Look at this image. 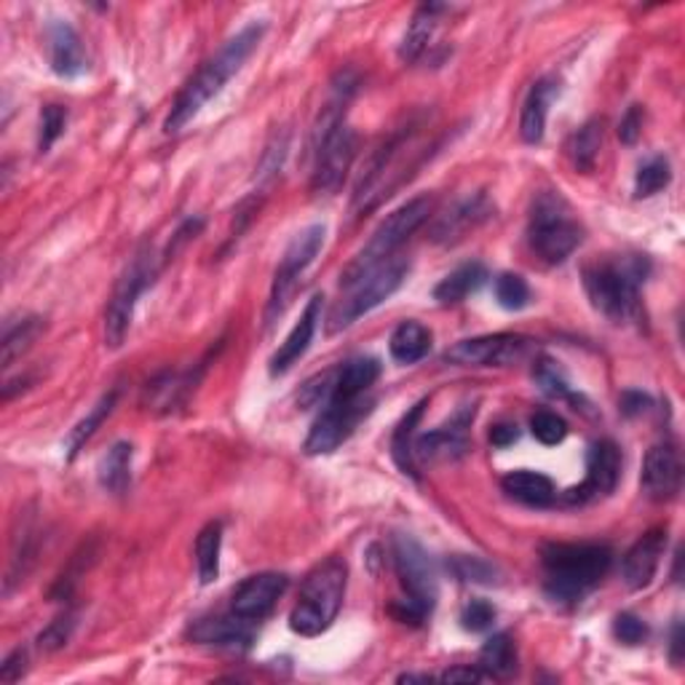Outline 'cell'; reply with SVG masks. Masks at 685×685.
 <instances>
[{"label": "cell", "instance_id": "cell-26", "mask_svg": "<svg viewBox=\"0 0 685 685\" xmlns=\"http://www.w3.org/2000/svg\"><path fill=\"white\" fill-rule=\"evenodd\" d=\"M196 380L199 378L193 372H164L145 389V404H148V410L156 412L177 410L193 391Z\"/></svg>", "mask_w": 685, "mask_h": 685}, {"label": "cell", "instance_id": "cell-5", "mask_svg": "<svg viewBox=\"0 0 685 685\" xmlns=\"http://www.w3.org/2000/svg\"><path fill=\"white\" fill-rule=\"evenodd\" d=\"M391 551H394L399 583H402L404 589V600L394 605L397 619H402L404 624H408V621L410 624H421V621L434 611L436 594H440L434 562H431L426 549L412 536H404V533L394 536Z\"/></svg>", "mask_w": 685, "mask_h": 685}, {"label": "cell", "instance_id": "cell-24", "mask_svg": "<svg viewBox=\"0 0 685 685\" xmlns=\"http://www.w3.org/2000/svg\"><path fill=\"white\" fill-rule=\"evenodd\" d=\"M500 487L509 498L517 500V504L530 506V509H547V506L555 504L557 491L555 482H551L547 474L538 472H512L500 479Z\"/></svg>", "mask_w": 685, "mask_h": 685}, {"label": "cell", "instance_id": "cell-12", "mask_svg": "<svg viewBox=\"0 0 685 685\" xmlns=\"http://www.w3.org/2000/svg\"><path fill=\"white\" fill-rule=\"evenodd\" d=\"M621 479V450L613 440H598L589 447L587 474L576 487L566 491L568 506H587L592 500L611 496Z\"/></svg>", "mask_w": 685, "mask_h": 685}, {"label": "cell", "instance_id": "cell-10", "mask_svg": "<svg viewBox=\"0 0 685 685\" xmlns=\"http://www.w3.org/2000/svg\"><path fill=\"white\" fill-rule=\"evenodd\" d=\"M327 228L325 225H308L289 241V246L284 250L282 263H278L274 282H271V295H268V308H265V325H274L278 316L284 314L289 306L292 295H295L297 282L306 274V268L314 263L316 255L325 246Z\"/></svg>", "mask_w": 685, "mask_h": 685}, {"label": "cell", "instance_id": "cell-21", "mask_svg": "<svg viewBox=\"0 0 685 685\" xmlns=\"http://www.w3.org/2000/svg\"><path fill=\"white\" fill-rule=\"evenodd\" d=\"M664 549H667V533L664 530H651L640 538L634 547L624 555V562H621V576H624V583L630 589H645L656 576L658 562H662Z\"/></svg>", "mask_w": 685, "mask_h": 685}, {"label": "cell", "instance_id": "cell-11", "mask_svg": "<svg viewBox=\"0 0 685 685\" xmlns=\"http://www.w3.org/2000/svg\"><path fill=\"white\" fill-rule=\"evenodd\" d=\"M372 412V399H333L322 408L319 418L308 431L306 453L329 455L335 453L357 426Z\"/></svg>", "mask_w": 685, "mask_h": 685}, {"label": "cell", "instance_id": "cell-3", "mask_svg": "<svg viewBox=\"0 0 685 685\" xmlns=\"http://www.w3.org/2000/svg\"><path fill=\"white\" fill-rule=\"evenodd\" d=\"M649 274V263L643 257L605 260L583 268V289H587L592 306L605 319L630 322L640 314V284Z\"/></svg>", "mask_w": 685, "mask_h": 685}, {"label": "cell", "instance_id": "cell-46", "mask_svg": "<svg viewBox=\"0 0 685 685\" xmlns=\"http://www.w3.org/2000/svg\"><path fill=\"white\" fill-rule=\"evenodd\" d=\"M613 634H616V640H621L624 645H640L649 637V626H645L643 619L634 616V613H619L616 621H613Z\"/></svg>", "mask_w": 685, "mask_h": 685}, {"label": "cell", "instance_id": "cell-40", "mask_svg": "<svg viewBox=\"0 0 685 685\" xmlns=\"http://www.w3.org/2000/svg\"><path fill=\"white\" fill-rule=\"evenodd\" d=\"M447 568L453 570L455 579H461V581H472V583H496L498 581L496 579L498 570L493 568L491 562L482 560V557L459 555L447 562Z\"/></svg>", "mask_w": 685, "mask_h": 685}, {"label": "cell", "instance_id": "cell-7", "mask_svg": "<svg viewBox=\"0 0 685 685\" xmlns=\"http://www.w3.org/2000/svg\"><path fill=\"white\" fill-rule=\"evenodd\" d=\"M581 239V225L573 220L566 201L557 193L538 196L528 225L530 250L547 265H560L579 250Z\"/></svg>", "mask_w": 685, "mask_h": 685}, {"label": "cell", "instance_id": "cell-32", "mask_svg": "<svg viewBox=\"0 0 685 685\" xmlns=\"http://www.w3.org/2000/svg\"><path fill=\"white\" fill-rule=\"evenodd\" d=\"M389 351L399 365H415L431 351V333L421 322H402L394 333H391Z\"/></svg>", "mask_w": 685, "mask_h": 685}, {"label": "cell", "instance_id": "cell-36", "mask_svg": "<svg viewBox=\"0 0 685 685\" xmlns=\"http://www.w3.org/2000/svg\"><path fill=\"white\" fill-rule=\"evenodd\" d=\"M116 399H118V391H110V394H105L103 399H99L97 404H94L92 410H88V415L84 418V421H81L78 426L70 431L67 440H65V455H67V461H73L75 455L81 453V447H84L86 442L92 440L94 434H97V429L103 426L105 418L110 415L113 408H116Z\"/></svg>", "mask_w": 685, "mask_h": 685}, {"label": "cell", "instance_id": "cell-30", "mask_svg": "<svg viewBox=\"0 0 685 685\" xmlns=\"http://www.w3.org/2000/svg\"><path fill=\"white\" fill-rule=\"evenodd\" d=\"M43 329H46V322H43L41 316H24V319L9 322V325H6L3 340H0V348H3L0 361H3L6 370L33 348V342L41 338Z\"/></svg>", "mask_w": 685, "mask_h": 685}, {"label": "cell", "instance_id": "cell-48", "mask_svg": "<svg viewBox=\"0 0 685 685\" xmlns=\"http://www.w3.org/2000/svg\"><path fill=\"white\" fill-rule=\"evenodd\" d=\"M640 131H643V113H640V105H632L619 124V139L624 145H634Z\"/></svg>", "mask_w": 685, "mask_h": 685}, {"label": "cell", "instance_id": "cell-15", "mask_svg": "<svg viewBox=\"0 0 685 685\" xmlns=\"http://www.w3.org/2000/svg\"><path fill=\"white\" fill-rule=\"evenodd\" d=\"M474 421V404H463V408L455 410V415L450 418L447 423H442L440 429L429 431V434L415 436V445H412V453H415V461L421 463H445L461 459L463 453L468 450V429H472Z\"/></svg>", "mask_w": 685, "mask_h": 685}, {"label": "cell", "instance_id": "cell-41", "mask_svg": "<svg viewBox=\"0 0 685 685\" xmlns=\"http://www.w3.org/2000/svg\"><path fill=\"white\" fill-rule=\"evenodd\" d=\"M67 124V110L62 105H46L41 110V129H38V150L49 154L56 139L62 137Z\"/></svg>", "mask_w": 685, "mask_h": 685}, {"label": "cell", "instance_id": "cell-22", "mask_svg": "<svg viewBox=\"0 0 685 685\" xmlns=\"http://www.w3.org/2000/svg\"><path fill=\"white\" fill-rule=\"evenodd\" d=\"M557 97V81L541 78L530 86L528 97H525L523 116H519V137L528 145H538L547 131V116L551 99Z\"/></svg>", "mask_w": 685, "mask_h": 685}, {"label": "cell", "instance_id": "cell-9", "mask_svg": "<svg viewBox=\"0 0 685 685\" xmlns=\"http://www.w3.org/2000/svg\"><path fill=\"white\" fill-rule=\"evenodd\" d=\"M410 263L402 257L386 260L383 265L372 268L370 274H365L359 282H354L348 289V295L342 297L338 306L329 314V333H340V329L351 327L354 322L361 319L365 314L376 310L380 303L389 301L394 292L402 287V282L408 278Z\"/></svg>", "mask_w": 685, "mask_h": 685}, {"label": "cell", "instance_id": "cell-33", "mask_svg": "<svg viewBox=\"0 0 685 685\" xmlns=\"http://www.w3.org/2000/svg\"><path fill=\"white\" fill-rule=\"evenodd\" d=\"M477 667L485 672L491 681H504V677H512L514 672H517V649H514L509 634L498 632L482 645Z\"/></svg>", "mask_w": 685, "mask_h": 685}, {"label": "cell", "instance_id": "cell-37", "mask_svg": "<svg viewBox=\"0 0 685 685\" xmlns=\"http://www.w3.org/2000/svg\"><path fill=\"white\" fill-rule=\"evenodd\" d=\"M672 180L670 161L664 156H651L649 161L640 164L637 175H634V196L637 199H649L656 196L658 190H664Z\"/></svg>", "mask_w": 685, "mask_h": 685}, {"label": "cell", "instance_id": "cell-28", "mask_svg": "<svg viewBox=\"0 0 685 685\" xmlns=\"http://www.w3.org/2000/svg\"><path fill=\"white\" fill-rule=\"evenodd\" d=\"M380 378V361L372 357H357L338 367L335 372L333 399H359L370 391V386ZM329 399V402H333Z\"/></svg>", "mask_w": 685, "mask_h": 685}, {"label": "cell", "instance_id": "cell-53", "mask_svg": "<svg viewBox=\"0 0 685 685\" xmlns=\"http://www.w3.org/2000/svg\"><path fill=\"white\" fill-rule=\"evenodd\" d=\"M672 662L675 664H681V658H683V626L681 624H675L672 626Z\"/></svg>", "mask_w": 685, "mask_h": 685}, {"label": "cell", "instance_id": "cell-34", "mask_svg": "<svg viewBox=\"0 0 685 685\" xmlns=\"http://www.w3.org/2000/svg\"><path fill=\"white\" fill-rule=\"evenodd\" d=\"M220 551H223V523H209L196 538V570H199L201 587L218 581Z\"/></svg>", "mask_w": 685, "mask_h": 685}, {"label": "cell", "instance_id": "cell-43", "mask_svg": "<svg viewBox=\"0 0 685 685\" xmlns=\"http://www.w3.org/2000/svg\"><path fill=\"white\" fill-rule=\"evenodd\" d=\"M335 372L338 370H329V372H325V376L310 378L308 383L301 389V394H297V404H301L303 410L325 408V404L335 394Z\"/></svg>", "mask_w": 685, "mask_h": 685}, {"label": "cell", "instance_id": "cell-38", "mask_svg": "<svg viewBox=\"0 0 685 685\" xmlns=\"http://www.w3.org/2000/svg\"><path fill=\"white\" fill-rule=\"evenodd\" d=\"M533 378H536L538 389L551 399H570L576 402L573 391H570V383L566 380V376L560 372V367L555 365L551 359H541L536 367H533Z\"/></svg>", "mask_w": 685, "mask_h": 685}, {"label": "cell", "instance_id": "cell-23", "mask_svg": "<svg viewBox=\"0 0 685 685\" xmlns=\"http://www.w3.org/2000/svg\"><path fill=\"white\" fill-rule=\"evenodd\" d=\"M190 637L201 645H218V649H246L252 643V621L239 616L201 619L190 626Z\"/></svg>", "mask_w": 685, "mask_h": 685}, {"label": "cell", "instance_id": "cell-39", "mask_svg": "<svg viewBox=\"0 0 685 685\" xmlns=\"http://www.w3.org/2000/svg\"><path fill=\"white\" fill-rule=\"evenodd\" d=\"M496 301L506 310H523L530 303V287L519 274H500L496 278Z\"/></svg>", "mask_w": 685, "mask_h": 685}, {"label": "cell", "instance_id": "cell-18", "mask_svg": "<svg viewBox=\"0 0 685 685\" xmlns=\"http://www.w3.org/2000/svg\"><path fill=\"white\" fill-rule=\"evenodd\" d=\"M643 493L653 500H670L681 493L683 485V461L675 445L662 442L653 445L643 461V474H640Z\"/></svg>", "mask_w": 685, "mask_h": 685}, {"label": "cell", "instance_id": "cell-35", "mask_svg": "<svg viewBox=\"0 0 685 685\" xmlns=\"http://www.w3.org/2000/svg\"><path fill=\"white\" fill-rule=\"evenodd\" d=\"M600 148H602V120L592 118L570 137L568 145V156L573 161V167L589 175L598 167V158H600Z\"/></svg>", "mask_w": 685, "mask_h": 685}, {"label": "cell", "instance_id": "cell-1", "mask_svg": "<svg viewBox=\"0 0 685 685\" xmlns=\"http://www.w3.org/2000/svg\"><path fill=\"white\" fill-rule=\"evenodd\" d=\"M263 33H265L263 22H250L246 28H241L239 33L188 81L186 88L180 92V97H177L175 105H171L167 120H164V131H167V135H177L180 129H186L190 120L199 116L201 107L223 92L228 81L244 67V62L250 60L252 52H255Z\"/></svg>", "mask_w": 685, "mask_h": 685}, {"label": "cell", "instance_id": "cell-16", "mask_svg": "<svg viewBox=\"0 0 685 685\" xmlns=\"http://www.w3.org/2000/svg\"><path fill=\"white\" fill-rule=\"evenodd\" d=\"M491 199L485 193H472V196H463V199L455 201L453 207H447L440 218L434 220L431 225V241L436 244L450 246V244H459L461 239H466V233L477 231V228L491 220L493 214Z\"/></svg>", "mask_w": 685, "mask_h": 685}, {"label": "cell", "instance_id": "cell-4", "mask_svg": "<svg viewBox=\"0 0 685 685\" xmlns=\"http://www.w3.org/2000/svg\"><path fill=\"white\" fill-rule=\"evenodd\" d=\"M348 566L340 557H327L306 576L301 587V598L289 613L292 632L301 637H316L327 632L338 616L342 598H346Z\"/></svg>", "mask_w": 685, "mask_h": 685}, {"label": "cell", "instance_id": "cell-27", "mask_svg": "<svg viewBox=\"0 0 685 685\" xmlns=\"http://www.w3.org/2000/svg\"><path fill=\"white\" fill-rule=\"evenodd\" d=\"M487 271L485 265L472 260V263H463L455 271L442 278L440 284L434 287V301L440 306H455V303H463L468 295H474L482 284H485Z\"/></svg>", "mask_w": 685, "mask_h": 685}, {"label": "cell", "instance_id": "cell-31", "mask_svg": "<svg viewBox=\"0 0 685 685\" xmlns=\"http://www.w3.org/2000/svg\"><path fill=\"white\" fill-rule=\"evenodd\" d=\"M426 404L429 399H421L418 404H412L408 415H404L394 429V436H391V455H394L397 466L402 468L404 474H410L412 479H418V461L415 453H412V445H415V429L418 423H421Z\"/></svg>", "mask_w": 685, "mask_h": 685}, {"label": "cell", "instance_id": "cell-44", "mask_svg": "<svg viewBox=\"0 0 685 685\" xmlns=\"http://www.w3.org/2000/svg\"><path fill=\"white\" fill-rule=\"evenodd\" d=\"M75 624H78V616H75L73 611L62 613V616H56L52 624L46 626V630L38 634V645H41L43 651L62 649V645H67V640H70V634H73Z\"/></svg>", "mask_w": 685, "mask_h": 685}, {"label": "cell", "instance_id": "cell-51", "mask_svg": "<svg viewBox=\"0 0 685 685\" xmlns=\"http://www.w3.org/2000/svg\"><path fill=\"white\" fill-rule=\"evenodd\" d=\"M517 440H519L517 423L500 421V423H496V426H491V445L493 447H509Z\"/></svg>", "mask_w": 685, "mask_h": 685}, {"label": "cell", "instance_id": "cell-45", "mask_svg": "<svg viewBox=\"0 0 685 685\" xmlns=\"http://www.w3.org/2000/svg\"><path fill=\"white\" fill-rule=\"evenodd\" d=\"M496 621V608L487 600H468L461 611V624L466 632H487Z\"/></svg>", "mask_w": 685, "mask_h": 685}, {"label": "cell", "instance_id": "cell-47", "mask_svg": "<svg viewBox=\"0 0 685 685\" xmlns=\"http://www.w3.org/2000/svg\"><path fill=\"white\" fill-rule=\"evenodd\" d=\"M24 672H28V651L17 649L6 656L3 664H0V681L17 683V681H22Z\"/></svg>", "mask_w": 685, "mask_h": 685}, {"label": "cell", "instance_id": "cell-52", "mask_svg": "<svg viewBox=\"0 0 685 685\" xmlns=\"http://www.w3.org/2000/svg\"><path fill=\"white\" fill-rule=\"evenodd\" d=\"M649 408H651V399L645 394H640V391H624V394H621V412H624L626 418L643 415Z\"/></svg>", "mask_w": 685, "mask_h": 685}, {"label": "cell", "instance_id": "cell-49", "mask_svg": "<svg viewBox=\"0 0 685 685\" xmlns=\"http://www.w3.org/2000/svg\"><path fill=\"white\" fill-rule=\"evenodd\" d=\"M284 156H287V135H284L282 139H274V143L268 145V150H265L263 156V164H260V177H268V175H276L278 167H282Z\"/></svg>", "mask_w": 685, "mask_h": 685}, {"label": "cell", "instance_id": "cell-50", "mask_svg": "<svg viewBox=\"0 0 685 685\" xmlns=\"http://www.w3.org/2000/svg\"><path fill=\"white\" fill-rule=\"evenodd\" d=\"M440 681L442 683H485V681H491V677H487L479 667H453V670L442 672Z\"/></svg>", "mask_w": 685, "mask_h": 685}, {"label": "cell", "instance_id": "cell-8", "mask_svg": "<svg viewBox=\"0 0 685 685\" xmlns=\"http://www.w3.org/2000/svg\"><path fill=\"white\" fill-rule=\"evenodd\" d=\"M158 263L150 244H145L143 250L131 257V263L126 265V271L120 274L116 289H113L110 303L105 310V346L107 348H120L124 346L126 335H129L131 319H135V306L145 289L154 284L158 276Z\"/></svg>", "mask_w": 685, "mask_h": 685}, {"label": "cell", "instance_id": "cell-29", "mask_svg": "<svg viewBox=\"0 0 685 685\" xmlns=\"http://www.w3.org/2000/svg\"><path fill=\"white\" fill-rule=\"evenodd\" d=\"M131 459H135V450L129 442H116L107 453L103 455L97 468V477L103 491L110 496H124L131 485Z\"/></svg>", "mask_w": 685, "mask_h": 685}, {"label": "cell", "instance_id": "cell-42", "mask_svg": "<svg viewBox=\"0 0 685 685\" xmlns=\"http://www.w3.org/2000/svg\"><path fill=\"white\" fill-rule=\"evenodd\" d=\"M530 431L541 445H560L568 436V423L557 412L541 410L530 418Z\"/></svg>", "mask_w": 685, "mask_h": 685}, {"label": "cell", "instance_id": "cell-20", "mask_svg": "<svg viewBox=\"0 0 685 685\" xmlns=\"http://www.w3.org/2000/svg\"><path fill=\"white\" fill-rule=\"evenodd\" d=\"M322 301H325L322 295L310 297L306 310H303L301 319H297V325L292 327V333L287 335V340H284L282 346H278V351L271 357L268 370L274 378L289 372L292 367L301 361L303 354L308 351L310 340H314V335H316V327H319V322H322Z\"/></svg>", "mask_w": 685, "mask_h": 685}, {"label": "cell", "instance_id": "cell-2", "mask_svg": "<svg viewBox=\"0 0 685 685\" xmlns=\"http://www.w3.org/2000/svg\"><path fill=\"white\" fill-rule=\"evenodd\" d=\"M611 560L613 551L602 544H547L541 549L544 589L555 602H579L602 581Z\"/></svg>", "mask_w": 685, "mask_h": 685}, {"label": "cell", "instance_id": "cell-6", "mask_svg": "<svg viewBox=\"0 0 685 685\" xmlns=\"http://www.w3.org/2000/svg\"><path fill=\"white\" fill-rule=\"evenodd\" d=\"M431 207L434 204H431L429 196H415V199H410L408 204L394 209V212L378 225V231L372 233V239L365 244V250L346 265V271L340 274V287H351L354 282H359L361 276L370 274L372 268H378V265H383L386 260L394 257L399 246H402L418 228L426 223Z\"/></svg>", "mask_w": 685, "mask_h": 685}, {"label": "cell", "instance_id": "cell-17", "mask_svg": "<svg viewBox=\"0 0 685 685\" xmlns=\"http://www.w3.org/2000/svg\"><path fill=\"white\" fill-rule=\"evenodd\" d=\"M289 579L284 573H257L244 579L236 587L231 598V613L233 616L244 619V621H263L265 616H271V611L276 608L278 598L287 589Z\"/></svg>", "mask_w": 685, "mask_h": 685}, {"label": "cell", "instance_id": "cell-25", "mask_svg": "<svg viewBox=\"0 0 685 685\" xmlns=\"http://www.w3.org/2000/svg\"><path fill=\"white\" fill-rule=\"evenodd\" d=\"M442 11H445V6L440 3H426L415 11L408 33L402 38V46H399L402 62H418L423 54H426V49L431 46V38H434L436 28H440Z\"/></svg>", "mask_w": 685, "mask_h": 685}, {"label": "cell", "instance_id": "cell-54", "mask_svg": "<svg viewBox=\"0 0 685 685\" xmlns=\"http://www.w3.org/2000/svg\"><path fill=\"white\" fill-rule=\"evenodd\" d=\"M429 683L431 681V675H402L399 677V683Z\"/></svg>", "mask_w": 685, "mask_h": 685}, {"label": "cell", "instance_id": "cell-13", "mask_svg": "<svg viewBox=\"0 0 685 685\" xmlns=\"http://www.w3.org/2000/svg\"><path fill=\"white\" fill-rule=\"evenodd\" d=\"M357 148H359L357 131H354L348 124H340L338 129L314 150L316 164H314V177H310V190L319 196L335 193V190L342 186L348 171H351L354 158H357Z\"/></svg>", "mask_w": 685, "mask_h": 685}, {"label": "cell", "instance_id": "cell-14", "mask_svg": "<svg viewBox=\"0 0 685 685\" xmlns=\"http://www.w3.org/2000/svg\"><path fill=\"white\" fill-rule=\"evenodd\" d=\"M530 340L523 335H482L455 342L445 351V361L455 367H509L528 354Z\"/></svg>", "mask_w": 685, "mask_h": 685}, {"label": "cell", "instance_id": "cell-19", "mask_svg": "<svg viewBox=\"0 0 685 685\" xmlns=\"http://www.w3.org/2000/svg\"><path fill=\"white\" fill-rule=\"evenodd\" d=\"M49 38V62L52 70L62 78H78L86 73L88 60L84 52V41L75 33V28L65 19H54L46 30Z\"/></svg>", "mask_w": 685, "mask_h": 685}]
</instances>
